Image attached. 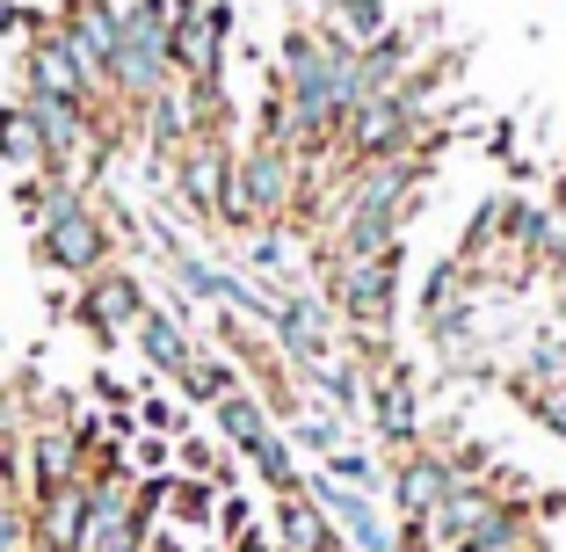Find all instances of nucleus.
<instances>
[{"label":"nucleus","mask_w":566,"mask_h":552,"mask_svg":"<svg viewBox=\"0 0 566 552\" xmlns=\"http://www.w3.org/2000/svg\"><path fill=\"white\" fill-rule=\"evenodd\" d=\"M0 160H15V168H36V160H44V132H36L30 102L0 110Z\"/></svg>","instance_id":"12"},{"label":"nucleus","mask_w":566,"mask_h":552,"mask_svg":"<svg viewBox=\"0 0 566 552\" xmlns=\"http://www.w3.org/2000/svg\"><path fill=\"white\" fill-rule=\"evenodd\" d=\"M378 436L392 444V451H415V444H421V407H415L407 371H385V378H378Z\"/></svg>","instance_id":"8"},{"label":"nucleus","mask_w":566,"mask_h":552,"mask_svg":"<svg viewBox=\"0 0 566 552\" xmlns=\"http://www.w3.org/2000/svg\"><path fill=\"white\" fill-rule=\"evenodd\" d=\"M22 545H36V523L22 509H0V552H22Z\"/></svg>","instance_id":"17"},{"label":"nucleus","mask_w":566,"mask_h":552,"mask_svg":"<svg viewBox=\"0 0 566 552\" xmlns=\"http://www.w3.org/2000/svg\"><path fill=\"white\" fill-rule=\"evenodd\" d=\"M276 531H283V552H334V517L319 509L313 487L276 494Z\"/></svg>","instance_id":"6"},{"label":"nucleus","mask_w":566,"mask_h":552,"mask_svg":"<svg viewBox=\"0 0 566 552\" xmlns=\"http://www.w3.org/2000/svg\"><path fill=\"white\" fill-rule=\"evenodd\" d=\"M211 415H218V429H226V444H233V451H248L254 436H269V415H262V400H248V393H218L211 400Z\"/></svg>","instance_id":"11"},{"label":"nucleus","mask_w":566,"mask_h":552,"mask_svg":"<svg viewBox=\"0 0 566 552\" xmlns=\"http://www.w3.org/2000/svg\"><path fill=\"white\" fill-rule=\"evenodd\" d=\"M182 197L197 211H218V197H233V160H226V138L218 132H197L182 153Z\"/></svg>","instance_id":"4"},{"label":"nucleus","mask_w":566,"mask_h":552,"mask_svg":"<svg viewBox=\"0 0 566 552\" xmlns=\"http://www.w3.org/2000/svg\"><path fill=\"white\" fill-rule=\"evenodd\" d=\"M226 37H233V0H189L175 15V73L189 87H211L218 66H226Z\"/></svg>","instance_id":"2"},{"label":"nucleus","mask_w":566,"mask_h":552,"mask_svg":"<svg viewBox=\"0 0 566 552\" xmlns=\"http://www.w3.org/2000/svg\"><path fill=\"white\" fill-rule=\"evenodd\" d=\"M233 197H248L254 218H283V211H291V197H298V168H291V146H283V138H262V146L248 153V168L233 175Z\"/></svg>","instance_id":"3"},{"label":"nucleus","mask_w":566,"mask_h":552,"mask_svg":"<svg viewBox=\"0 0 566 552\" xmlns=\"http://www.w3.org/2000/svg\"><path fill=\"white\" fill-rule=\"evenodd\" d=\"M175 378H182V393H189V400H203V407H211L218 393H233V364H218V356H189Z\"/></svg>","instance_id":"14"},{"label":"nucleus","mask_w":566,"mask_h":552,"mask_svg":"<svg viewBox=\"0 0 566 552\" xmlns=\"http://www.w3.org/2000/svg\"><path fill=\"white\" fill-rule=\"evenodd\" d=\"M138 342H146V356H153L160 371H182L189 356H197V350H189V335H182L167 313H138Z\"/></svg>","instance_id":"13"},{"label":"nucleus","mask_w":566,"mask_h":552,"mask_svg":"<svg viewBox=\"0 0 566 552\" xmlns=\"http://www.w3.org/2000/svg\"><path fill=\"white\" fill-rule=\"evenodd\" d=\"M36 248H44L51 269H66V277H95L109 262V218L95 204H81L73 183H51V204L36 218Z\"/></svg>","instance_id":"1"},{"label":"nucleus","mask_w":566,"mask_h":552,"mask_svg":"<svg viewBox=\"0 0 566 552\" xmlns=\"http://www.w3.org/2000/svg\"><path fill=\"white\" fill-rule=\"evenodd\" d=\"M146 429H160V436H182V407H167V400H146Z\"/></svg>","instance_id":"19"},{"label":"nucleus","mask_w":566,"mask_h":552,"mask_svg":"<svg viewBox=\"0 0 566 552\" xmlns=\"http://www.w3.org/2000/svg\"><path fill=\"white\" fill-rule=\"evenodd\" d=\"M298 444H305V451H334L342 436H334V421H327V415H305V421H298Z\"/></svg>","instance_id":"18"},{"label":"nucleus","mask_w":566,"mask_h":552,"mask_svg":"<svg viewBox=\"0 0 566 552\" xmlns=\"http://www.w3.org/2000/svg\"><path fill=\"white\" fill-rule=\"evenodd\" d=\"M531 407H537V421H545L552 436H566V378H537L531 385Z\"/></svg>","instance_id":"15"},{"label":"nucleus","mask_w":566,"mask_h":552,"mask_svg":"<svg viewBox=\"0 0 566 552\" xmlns=\"http://www.w3.org/2000/svg\"><path fill=\"white\" fill-rule=\"evenodd\" d=\"M305 487H313V494H319V509H327V517L356 538V552H392V538H385L378 509H370L364 494H356V487H334V480H305Z\"/></svg>","instance_id":"7"},{"label":"nucleus","mask_w":566,"mask_h":552,"mask_svg":"<svg viewBox=\"0 0 566 552\" xmlns=\"http://www.w3.org/2000/svg\"><path fill=\"white\" fill-rule=\"evenodd\" d=\"M450 458H429V451H400V480H392V502H400V517L415 523V517H429L436 502L450 494Z\"/></svg>","instance_id":"5"},{"label":"nucleus","mask_w":566,"mask_h":552,"mask_svg":"<svg viewBox=\"0 0 566 552\" xmlns=\"http://www.w3.org/2000/svg\"><path fill=\"white\" fill-rule=\"evenodd\" d=\"M146 313V299H138V284L124 277V269H95V284H87V320L95 327H117V320H138Z\"/></svg>","instance_id":"9"},{"label":"nucleus","mask_w":566,"mask_h":552,"mask_svg":"<svg viewBox=\"0 0 566 552\" xmlns=\"http://www.w3.org/2000/svg\"><path fill=\"white\" fill-rule=\"evenodd\" d=\"M327 22H334V44H349V51H364V44H378L385 37V0H327Z\"/></svg>","instance_id":"10"},{"label":"nucleus","mask_w":566,"mask_h":552,"mask_svg":"<svg viewBox=\"0 0 566 552\" xmlns=\"http://www.w3.org/2000/svg\"><path fill=\"white\" fill-rule=\"evenodd\" d=\"M327 472H334V480H349V487H370V480H378V472H370V458L364 451H342V444L327 451Z\"/></svg>","instance_id":"16"}]
</instances>
